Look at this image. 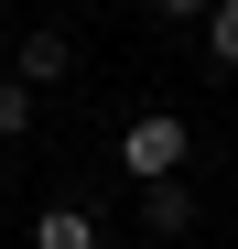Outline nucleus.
Returning <instances> with one entry per match:
<instances>
[{
  "mask_svg": "<svg viewBox=\"0 0 238 249\" xmlns=\"http://www.w3.org/2000/svg\"><path fill=\"white\" fill-rule=\"evenodd\" d=\"M184 152H195V130H184L173 108H141L130 130H119V162H130V184H141V195H152V184H173V174H184Z\"/></svg>",
  "mask_w": 238,
  "mask_h": 249,
  "instance_id": "nucleus-1",
  "label": "nucleus"
},
{
  "mask_svg": "<svg viewBox=\"0 0 238 249\" xmlns=\"http://www.w3.org/2000/svg\"><path fill=\"white\" fill-rule=\"evenodd\" d=\"M33 249H98V217L87 206H44L33 217Z\"/></svg>",
  "mask_w": 238,
  "mask_h": 249,
  "instance_id": "nucleus-2",
  "label": "nucleus"
},
{
  "mask_svg": "<svg viewBox=\"0 0 238 249\" xmlns=\"http://www.w3.org/2000/svg\"><path fill=\"white\" fill-rule=\"evenodd\" d=\"M65 65H76V44H65V33H22V87H54Z\"/></svg>",
  "mask_w": 238,
  "mask_h": 249,
  "instance_id": "nucleus-3",
  "label": "nucleus"
},
{
  "mask_svg": "<svg viewBox=\"0 0 238 249\" xmlns=\"http://www.w3.org/2000/svg\"><path fill=\"white\" fill-rule=\"evenodd\" d=\"M141 228H152V238H184V228H195V195H184V184H152V195H141Z\"/></svg>",
  "mask_w": 238,
  "mask_h": 249,
  "instance_id": "nucleus-4",
  "label": "nucleus"
},
{
  "mask_svg": "<svg viewBox=\"0 0 238 249\" xmlns=\"http://www.w3.org/2000/svg\"><path fill=\"white\" fill-rule=\"evenodd\" d=\"M33 130V87H22V76H0V141H22Z\"/></svg>",
  "mask_w": 238,
  "mask_h": 249,
  "instance_id": "nucleus-5",
  "label": "nucleus"
},
{
  "mask_svg": "<svg viewBox=\"0 0 238 249\" xmlns=\"http://www.w3.org/2000/svg\"><path fill=\"white\" fill-rule=\"evenodd\" d=\"M206 54H217V65H238V0H217V11H206Z\"/></svg>",
  "mask_w": 238,
  "mask_h": 249,
  "instance_id": "nucleus-6",
  "label": "nucleus"
},
{
  "mask_svg": "<svg viewBox=\"0 0 238 249\" xmlns=\"http://www.w3.org/2000/svg\"><path fill=\"white\" fill-rule=\"evenodd\" d=\"M152 11H163V22H206L217 0H152Z\"/></svg>",
  "mask_w": 238,
  "mask_h": 249,
  "instance_id": "nucleus-7",
  "label": "nucleus"
}]
</instances>
